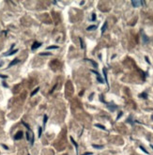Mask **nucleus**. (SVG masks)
<instances>
[{"instance_id":"nucleus-1","label":"nucleus","mask_w":153,"mask_h":155,"mask_svg":"<svg viewBox=\"0 0 153 155\" xmlns=\"http://www.w3.org/2000/svg\"><path fill=\"white\" fill-rule=\"evenodd\" d=\"M27 141H29L30 142V144L31 145H33V143H34V134H33V132L29 129V130H27Z\"/></svg>"},{"instance_id":"nucleus-2","label":"nucleus","mask_w":153,"mask_h":155,"mask_svg":"<svg viewBox=\"0 0 153 155\" xmlns=\"http://www.w3.org/2000/svg\"><path fill=\"white\" fill-rule=\"evenodd\" d=\"M23 135H24V133H23V132H22V131H19L15 135H14V139H15V140H20V139L23 138Z\"/></svg>"},{"instance_id":"nucleus-3","label":"nucleus","mask_w":153,"mask_h":155,"mask_svg":"<svg viewBox=\"0 0 153 155\" xmlns=\"http://www.w3.org/2000/svg\"><path fill=\"white\" fill-rule=\"evenodd\" d=\"M132 4H133V6L134 7V8H137V7H139V6H141V5H144V2L143 1H138V0H135V1H133L132 2Z\"/></svg>"},{"instance_id":"nucleus-4","label":"nucleus","mask_w":153,"mask_h":155,"mask_svg":"<svg viewBox=\"0 0 153 155\" xmlns=\"http://www.w3.org/2000/svg\"><path fill=\"white\" fill-rule=\"evenodd\" d=\"M40 45H42V43H38V41H35V43H33L31 49H32L33 51H34V50H36V49H38L39 47H40Z\"/></svg>"},{"instance_id":"nucleus-5","label":"nucleus","mask_w":153,"mask_h":155,"mask_svg":"<svg viewBox=\"0 0 153 155\" xmlns=\"http://www.w3.org/2000/svg\"><path fill=\"white\" fill-rule=\"evenodd\" d=\"M92 71V73H94L97 75V80H98L100 83H102H102H103V80H102V78L100 77V73H97V71Z\"/></svg>"},{"instance_id":"nucleus-6","label":"nucleus","mask_w":153,"mask_h":155,"mask_svg":"<svg viewBox=\"0 0 153 155\" xmlns=\"http://www.w3.org/2000/svg\"><path fill=\"white\" fill-rule=\"evenodd\" d=\"M20 62V60L19 59H18V58H15V59H14L13 60V61H12V62H10V64H9V68H10V67H12V66H14V65H16V64H18V63H19Z\"/></svg>"},{"instance_id":"nucleus-7","label":"nucleus","mask_w":153,"mask_h":155,"mask_svg":"<svg viewBox=\"0 0 153 155\" xmlns=\"http://www.w3.org/2000/svg\"><path fill=\"white\" fill-rule=\"evenodd\" d=\"M18 52V50L16 49V50H13V51H10V52H8L7 54H5V56H12V55H13V54H15V53H17Z\"/></svg>"},{"instance_id":"nucleus-8","label":"nucleus","mask_w":153,"mask_h":155,"mask_svg":"<svg viewBox=\"0 0 153 155\" xmlns=\"http://www.w3.org/2000/svg\"><path fill=\"white\" fill-rule=\"evenodd\" d=\"M106 28H107V22L104 23L103 25H102V34H103L104 32H105Z\"/></svg>"},{"instance_id":"nucleus-9","label":"nucleus","mask_w":153,"mask_h":155,"mask_svg":"<svg viewBox=\"0 0 153 155\" xmlns=\"http://www.w3.org/2000/svg\"><path fill=\"white\" fill-rule=\"evenodd\" d=\"M97 28V25H90L88 26V27L87 28V30H88V31H91V30H95Z\"/></svg>"},{"instance_id":"nucleus-10","label":"nucleus","mask_w":153,"mask_h":155,"mask_svg":"<svg viewBox=\"0 0 153 155\" xmlns=\"http://www.w3.org/2000/svg\"><path fill=\"white\" fill-rule=\"evenodd\" d=\"M139 97L143 98V99H148V94L145 93V92H143V93H141V94H140Z\"/></svg>"},{"instance_id":"nucleus-11","label":"nucleus","mask_w":153,"mask_h":155,"mask_svg":"<svg viewBox=\"0 0 153 155\" xmlns=\"http://www.w3.org/2000/svg\"><path fill=\"white\" fill-rule=\"evenodd\" d=\"M103 74H104V78H105V82L108 85V80H107V73H106V69H103Z\"/></svg>"},{"instance_id":"nucleus-12","label":"nucleus","mask_w":153,"mask_h":155,"mask_svg":"<svg viewBox=\"0 0 153 155\" xmlns=\"http://www.w3.org/2000/svg\"><path fill=\"white\" fill-rule=\"evenodd\" d=\"M87 61H89V62H91V64H92V65L94 66L95 68H97V67H98V64H97L96 62H94V61H93V60H91V59H87Z\"/></svg>"},{"instance_id":"nucleus-13","label":"nucleus","mask_w":153,"mask_h":155,"mask_svg":"<svg viewBox=\"0 0 153 155\" xmlns=\"http://www.w3.org/2000/svg\"><path fill=\"white\" fill-rule=\"evenodd\" d=\"M95 126H96V127H99V128H100V129H102V130H104V131H106V128L104 127V126H102V125H100V124H96Z\"/></svg>"},{"instance_id":"nucleus-14","label":"nucleus","mask_w":153,"mask_h":155,"mask_svg":"<svg viewBox=\"0 0 153 155\" xmlns=\"http://www.w3.org/2000/svg\"><path fill=\"white\" fill-rule=\"evenodd\" d=\"M57 48H58L57 45H53V46H48L47 50H50V49H57Z\"/></svg>"},{"instance_id":"nucleus-15","label":"nucleus","mask_w":153,"mask_h":155,"mask_svg":"<svg viewBox=\"0 0 153 155\" xmlns=\"http://www.w3.org/2000/svg\"><path fill=\"white\" fill-rule=\"evenodd\" d=\"M39 90H40V88H36V89L34 90V91H33V92L31 93V96H34V95H35V94H36L37 92H38V91H39Z\"/></svg>"},{"instance_id":"nucleus-16","label":"nucleus","mask_w":153,"mask_h":155,"mask_svg":"<svg viewBox=\"0 0 153 155\" xmlns=\"http://www.w3.org/2000/svg\"><path fill=\"white\" fill-rule=\"evenodd\" d=\"M80 43H81V47H82V49H84L85 48V44H84V41H83V40H82V38H80Z\"/></svg>"},{"instance_id":"nucleus-17","label":"nucleus","mask_w":153,"mask_h":155,"mask_svg":"<svg viewBox=\"0 0 153 155\" xmlns=\"http://www.w3.org/2000/svg\"><path fill=\"white\" fill-rule=\"evenodd\" d=\"M70 140H72V142L73 143V145L75 146V148H76V150H77V148H78V145L75 143V141H74V139L72 138V137H70Z\"/></svg>"},{"instance_id":"nucleus-18","label":"nucleus","mask_w":153,"mask_h":155,"mask_svg":"<svg viewBox=\"0 0 153 155\" xmlns=\"http://www.w3.org/2000/svg\"><path fill=\"white\" fill-rule=\"evenodd\" d=\"M40 56H51V53H40Z\"/></svg>"},{"instance_id":"nucleus-19","label":"nucleus","mask_w":153,"mask_h":155,"mask_svg":"<svg viewBox=\"0 0 153 155\" xmlns=\"http://www.w3.org/2000/svg\"><path fill=\"white\" fill-rule=\"evenodd\" d=\"M42 127H39V137L42 136Z\"/></svg>"},{"instance_id":"nucleus-20","label":"nucleus","mask_w":153,"mask_h":155,"mask_svg":"<svg viewBox=\"0 0 153 155\" xmlns=\"http://www.w3.org/2000/svg\"><path fill=\"white\" fill-rule=\"evenodd\" d=\"M93 148H96V149H102V146H98V145H92Z\"/></svg>"},{"instance_id":"nucleus-21","label":"nucleus","mask_w":153,"mask_h":155,"mask_svg":"<svg viewBox=\"0 0 153 155\" xmlns=\"http://www.w3.org/2000/svg\"><path fill=\"white\" fill-rule=\"evenodd\" d=\"M47 116L46 115H44V120H43V123H44V125H45V124H46V122H47Z\"/></svg>"},{"instance_id":"nucleus-22","label":"nucleus","mask_w":153,"mask_h":155,"mask_svg":"<svg viewBox=\"0 0 153 155\" xmlns=\"http://www.w3.org/2000/svg\"><path fill=\"white\" fill-rule=\"evenodd\" d=\"M143 39L145 40V43H147V41H148V37H147V36H145V35H144V33H143Z\"/></svg>"},{"instance_id":"nucleus-23","label":"nucleus","mask_w":153,"mask_h":155,"mask_svg":"<svg viewBox=\"0 0 153 155\" xmlns=\"http://www.w3.org/2000/svg\"><path fill=\"white\" fill-rule=\"evenodd\" d=\"M96 20V14L93 13L92 14V18H91V21H95Z\"/></svg>"},{"instance_id":"nucleus-24","label":"nucleus","mask_w":153,"mask_h":155,"mask_svg":"<svg viewBox=\"0 0 153 155\" xmlns=\"http://www.w3.org/2000/svg\"><path fill=\"white\" fill-rule=\"evenodd\" d=\"M140 149H141V150H144V152H145V153H148V152H147V150H145V149L143 148V147H142V146L140 147Z\"/></svg>"},{"instance_id":"nucleus-25","label":"nucleus","mask_w":153,"mask_h":155,"mask_svg":"<svg viewBox=\"0 0 153 155\" xmlns=\"http://www.w3.org/2000/svg\"><path fill=\"white\" fill-rule=\"evenodd\" d=\"M122 116V112H120V113H119V115L117 116V119H118L119 118H120V117Z\"/></svg>"},{"instance_id":"nucleus-26","label":"nucleus","mask_w":153,"mask_h":155,"mask_svg":"<svg viewBox=\"0 0 153 155\" xmlns=\"http://www.w3.org/2000/svg\"><path fill=\"white\" fill-rule=\"evenodd\" d=\"M92 153L91 152H87V153H84L83 155H91Z\"/></svg>"},{"instance_id":"nucleus-27","label":"nucleus","mask_w":153,"mask_h":155,"mask_svg":"<svg viewBox=\"0 0 153 155\" xmlns=\"http://www.w3.org/2000/svg\"><path fill=\"white\" fill-rule=\"evenodd\" d=\"M145 60H147V62H148V64H149V63H150V62H149V60H148V58H147V56H145Z\"/></svg>"},{"instance_id":"nucleus-28","label":"nucleus","mask_w":153,"mask_h":155,"mask_svg":"<svg viewBox=\"0 0 153 155\" xmlns=\"http://www.w3.org/2000/svg\"><path fill=\"white\" fill-rule=\"evenodd\" d=\"M150 147H151V148H152V149H153V146H152V145H151V146H150Z\"/></svg>"},{"instance_id":"nucleus-29","label":"nucleus","mask_w":153,"mask_h":155,"mask_svg":"<svg viewBox=\"0 0 153 155\" xmlns=\"http://www.w3.org/2000/svg\"><path fill=\"white\" fill-rule=\"evenodd\" d=\"M0 67H1V64H0Z\"/></svg>"},{"instance_id":"nucleus-30","label":"nucleus","mask_w":153,"mask_h":155,"mask_svg":"<svg viewBox=\"0 0 153 155\" xmlns=\"http://www.w3.org/2000/svg\"><path fill=\"white\" fill-rule=\"evenodd\" d=\"M28 155H30V154H28Z\"/></svg>"}]
</instances>
